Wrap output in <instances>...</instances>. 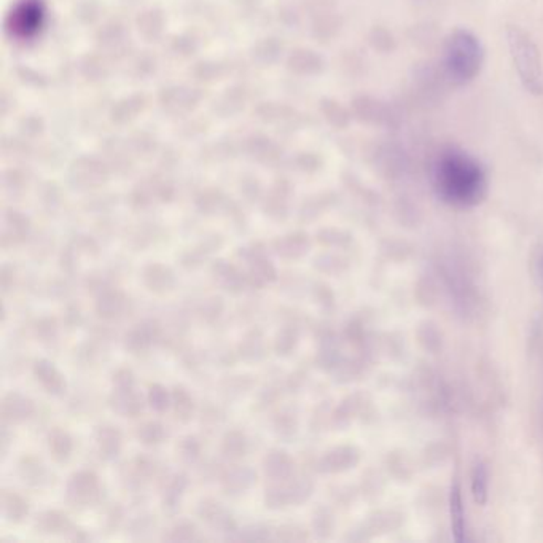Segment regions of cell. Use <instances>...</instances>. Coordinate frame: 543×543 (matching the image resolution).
Returning <instances> with one entry per match:
<instances>
[{"mask_svg": "<svg viewBox=\"0 0 543 543\" xmlns=\"http://www.w3.org/2000/svg\"><path fill=\"white\" fill-rule=\"evenodd\" d=\"M432 183L451 206L472 207L485 200L486 171L474 155L459 147H444L432 164Z\"/></svg>", "mask_w": 543, "mask_h": 543, "instance_id": "obj_1", "label": "cell"}, {"mask_svg": "<svg viewBox=\"0 0 543 543\" xmlns=\"http://www.w3.org/2000/svg\"><path fill=\"white\" fill-rule=\"evenodd\" d=\"M485 64V48L480 38L467 29H454L444 47L446 77L457 87L468 85L480 76Z\"/></svg>", "mask_w": 543, "mask_h": 543, "instance_id": "obj_2", "label": "cell"}, {"mask_svg": "<svg viewBox=\"0 0 543 543\" xmlns=\"http://www.w3.org/2000/svg\"><path fill=\"white\" fill-rule=\"evenodd\" d=\"M506 36L521 85L527 93L543 96V64L538 45L519 26H506Z\"/></svg>", "mask_w": 543, "mask_h": 543, "instance_id": "obj_3", "label": "cell"}, {"mask_svg": "<svg viewBox=\"0 0 543 543\" xmlns=\"http://www.w3.org/2000/svg\"><path fill=\"white\" fill-rule=\"evenodd\" d=\"M64 499L76 510H88L102 500V485L93 470H77L66 483Z\"/></svg>", "mask_w": 543, "mask_h": 543, "instance_id": "obj_4", "label": "cell"}, {"mask_svg": "<svg viewBox=\"0 0 543 543\" xmlns=\"http://www.w3.org/2000/svg\"><path fill=\"white\" fill-rule=\"evenodd\" d=\"M32 529L40 536H59L72 542H85L87 534L59 510H44L37 513L32 521Z\"/></svg>", "mask_w": 543, "mask_h": 543, "instance_id": "obj_5", "label": "cell"}, {"mask_svg": "<svg viewBox=\"0 0 543 543\" xmlns=\"http://www.w3.org/2000/svg\"><path fill=\"white\" fill-rule=\"evenodd\" d=\"M45 10L42 0H21L13 8L8 29L19 38L32 37L42 27Z\"/></svg>", "mask_w": 543, "mask_h": 543, "instance_id": "obj_6", "label": "cell"}, {"mask_svg": "<svg viewBox=\"0 0 543 543\" xmlns=\"http://www.w3.org/2000/svg\"><path fill=\"white\" fill-rule=\"evenodd\" d=\"M196 515L207 527L220 534H226L228 538H232L233 534L239 529L235 515L214 497L201 499L196 506Z\"/></svg>", "mask_w": 543, "mask_h": 543, "instance_id": "obj_7", "label": "cell"}, {"mask_svg": "<svg viewBox=\"0 0 543 543\" xmlns=\"http://www.w3.org/2000/svg\"><path fill=\"white\" fill-rule=\"evenodd\" d=\"M160 475H162V465L156 459L147 454H138L120 470L123 485L131 491L142 489L149 481L158 478Z\"/></svg>", "mask_w": 543, "mask_h": 543, "instance_id": "obj_8", "label": "cell"}, {"mask_svg": "<svg viewBox=\"0 0 543 543\" xmlns=\"http://www.w3.org/2000/svg\"><path fill=\"white\" fill-rule=\"evenodd\" d=\"M162 325L156 320H142L139 324L132 325L130 330L126 331L123 337V348L131 356H144L151 350L153 344L162 341Z\"/></svg>", "mask_w": 543, "mask_h": 543, "instance_id": "obj_9", "label": "cell"}, {"mask_svg": "<svg viewBox=\"0 0 543 543\" xmlns=\"http://www.w3.org/2000/svg\"><path fill=\"white\" fill-rule=\"evenodd\" d=\"M36 414V403L18 391L6 392L0 400V419L4 425L25 424Z\"/></svg>", "mask_w": 543, "mask_h": 543, "instance_id": "obj_10", "label": "cell"}, {"mask_svg": "<svg viewBox=\"0 0 543 543\" xmlns=\"http://www.w3.org/2000/svg\"><path fill=\"white\" fill-rule=\"evenodd\" d=\"M209 273H211L214 282L226 294H243L244 288L249 287L245 271H243L235 263L228 262L226 258L213 260L209 266Z\"/></svg>", "mask_w": 543, "mask_h": 543, "instance_id": "obj_11", "label": "cell"}, {"mask_svg": "<svg viewBox=\"0 0 543 543\" xmlns=\"http://www.w3.org/2000/svg\"><path fill=\"white\" fill-rule=\"evenodd\" d=\"M131 308L130 297L117 287H107L96 295L94 301V312L98 318L107 322H113L119 318H125Z\"/></svg>", "mask_w": 543, "mask_h": 543, "instance_id": "obj_12", "label": "cell"}, {"mask_svg": "<svg viewBox=\"0 0 543 543\" xmlns=\"http://www.w3.org/2000/svg\"><path fill=\"white\" fill-rule=\"evenodd\" d=\"M145 403L147 399L136 388H112L107 397V405L120 418H138L144 412Z\"/></svg>", "mask_w": 543, "mask_h": 543, "instance_id": "obj_13", "label": "cell"}, {"mask_svg": "<svg viewBox=\"0 0 543 543\" xmlns=\"http://www.w3.org/2000/svg\"><path fill=\"white\" fill-rule=\"evenodd\" d=\"M258 475L254 468L247 465H235L226 468L224 474L220 475V489L226 497H241L244 494L256 486Z\"/></svg>", "mask_w": 543, "mask_h": 543, "instance_id": "obj_14", "label": "cell"}, {"mask_svg": "<svg viewBox=\"0 0 543 543\" xmlns=\"http://www.w3.org/2000/svg\"><path fill=\"white\" fill-rule=\"evenodd\" d=\"M144 287L151 292V294L168 295L172 292L177 284V276H175L174 269L160 262H151L145 265L142 268V275H141Z\"/></svg>", "mask_w": 543, "mask_h": 543, "instance_id": "obj_15", "label": "cell"}, {"mask_svg": "<svg viewBox=\"0 0 543 543\" xmlns=\"http://www.w3.org/2000/svg\"><path fill=\"white\" fill-rule=\"evenodd\" d=\"M190 476L185 472L169 475L162 480V506L164 513L174 517L181 510L182 500L185 497Z\"/></svg>", "mask_w": 543, "mask_h": 543, "instance_id": "obj_16", "label": "cell"}, {"mask_svg": "<svg viewBox=\"0 0 543 543\" xmlns=\"http://www.w3.org/2000/svg\"><path fill=\"white\" fill-rule=\"evenodd\" d=\"M96 451L104 461H113L123 451V432L113 424H99L93 429Z\"/></svg>", "mask_w": 543, "mask_h": 543, "instance_id": "obj_17", "label": "cell"}, {"mask_svg": "<svg viewBox=\"0 0 543 543\" xmlns=\"http://www.w3.org/2000/svg\"><path fill=\"white\" fill-rule=\"evenodd\" d=\"M32 375L45 392L53 397H61L68 391V381L57 365L48 359H38L32 365Z\"/></svg>", "mask_w": 543, "mask_h": 543, "instance_id": "obj_18", "label": "cell"}, {"mask_svg": "<svg viewBox=\"0 0 543 543\" xmlns=\"http://www.w3.org/2000/svg\"><path fill=\"white\" fill-rule=\"evenodd\" d=\"M294 457L282 448H271L263 456L262 470L269 481H287L295 476Z\"/></svg>", "mask_w": 543, "mask_h": 543, "instance_id": "obj_19", "label": "cell"}, {"mask_svg": "<svg viewBox=\"0 0 543 543\" xmlns=\"http://www.w3.org/2000/svg\"><path fill=\"white\" fill-rule=\"evenodd\" d=\"M311 239L307 233H290L286 236L277 237L271 244V247L276 252V256H281L282 260L295 262L307 256L311 250Z\"/></svg>", "mask_w": 543, "mask_h": 543, "instance_id": "obj_20", "label": "cell"}, {"mask_svg": "<svg viewBox=\"0 0 543 543\" xmlns=\"http://www.w3.org/2000/svg\"><path fill=\"white\" fill-rule=\"evenodd\" d=\"M245 265V277H247V286L250 288H260L273 284L277 281V269H276L275 263L266 258V256H256L250 258Z\"/></svg>", "mask_w": 543, "mask_h": 543, "instance_id": "obj_21", "label": "cell"}, {"mask_svg": "<svg viewBox=\"0 0 543 543\" xmlns=\"http://www.w3.org/2000/svg\"><path fill=\"white\" fill-rule=\"evenodd\" d=\"M224 247V239L220 236L206 237L204 241L194 244L193 247L183 250L181 256V265L188 271L200 269L209 260L214 252Z\"/></svg>", "mask_w": 543, "mask_h": 543, "instance_id": "obj_22", "label": "cell"}, {"mask_svg": "<svg viewBox=\"0 0 543 543\" xmlns=\"http://www.w3.org/2000/svg\"><path fill=\"white\" fill-rule=\"evenodd\" d=\"M237 356L247 363L262 362L266 357V341L260 327H254L245 331V335L237 344Z\"/></svg>", "mask_w": 543, "mask_h": 543, "instance_id": "obj_23", "label": "cell"}, {"mask_svg": "<svg viewBox=\"0 0 543 543\" xmlns=\"http://www.w3.org/2000/svg\"><path fill=\"white\" fill-rule=\"evenodd\" d=\"M29 502L21 494L6 487L0 491V512L8 523L21 525L29 517Z\"/></svg>", "mask_w": 543, "mask_h": 543, "instance_id": "obj_24", "label": "cell"}, {"mask_svg": "<svg viewBox=\"0 0 543 543\" xmlns=\"http://www.w3.org/2000/svg\"><path fill=\"white\" fill-rule=\"evenodd\" d=\"M220 454L230 463H237L249 453V438L241 429H230L220 440Z\"/></svg>", "mask_w": 543, "mask_h": 543, "instance_id": "obj_25", "label": "cell"}, {"mask_svg": "<svg viewBox=\"0 0 543 543\" xmlns=\"http://www.w3.org/2000/svg\"><path fill=\"white\" fill-rule=\"evenodd\" d=\"M357 461V451L350 446H338L335 450L327 451L320 457L318 468L324 474H338L343 472Z\"/></svg>", "mask_w": 543, "mask_h": 543, "instance_id": "obj_26", "label": "cell"}, {"mask_svg": "<svg viewBox=\"0 0 543 543\" xmlns=\"http://www.w3.org/2000/svg\"><path fill=\"white\" fill-rule=\"evenodd\" d=\"M47 446L55 463H68L74 453V438L63 427H53L47 435Z\"/></svg>", "mask_w": 543, "mask_h": 543, "instance_id": "obj_27", "label": "cell"}, {"mask_svg": "<svg viewBox=\"0 0 543 543\" xmlns=\"http://www.w3.org/2000/svg\"><path fill=\"white\" fill-rule=\"evenodd\" d=\"M27 232H29V220L13 214L2 230V241H0L2 249H13L21 245L27 237Z\"/></svg>", "mask_w": 543, "mask_h": 543, "instance_id": "obj_28", "label": "cell"}, {"mask_svg": "<svg viewBox=\"0 0 543 543\" xmlns=\"http://www.w3.org/2000/svg\"><path fill=\"white\" fill-rule=\"evenodd\" d=\"M18 472L21 480L27 483L29 486H44L47 478H48L45 464L38 457L31 456V454L19 459Z\"/></svg>", "mask_w": 543, "mask_h": 543, "instance_id": "obj_29", "label": "cell"}, {"mask_svg": "<svg viewBox=\"0 0 543 543\" xmlns=\"http://www.w3.org/2000/svg\"><path fill=\"white\" fill-rule=\"evenodd\" d=\"M171 393H172V406L171 408L174 412V418L182 424H188L194 418V412H196L193 395L190 393L185 386H174Z\"/></svg>", "mask_w": 543, "mask_h": 543, "instance_id": "obj_30", "label": "cell"}, {"mask_svg": "<svg viewBox=\"0 0 543 543\" xmlns=\"http://www.w3.org/2000/svg\"><path fill=\"white\" fill-rule=\"evenodd\" d=\"M273 431L279 440L290 444L300 431V421H298L297 412L287 410V408L276 412L275 418H273Z\"/></svg>", "mask_w": 543, "mask_h": 543, "instance_id": "obj_31", "label": "cell"}, {"mask_svg": "<svg viewBox=\"0 0 543 543\" xmlns=\"http://www.w3.org/2000/svg\"><path fill=\"white\" fill-rule=\"evenodd\" d=\"M298 343H300V329L295 324H287L277 331L273 350L276 356L288 357L292 356V352L298 348Z\"/></svg>", "mask_w": 543, "mask_h": 543, "instance_id": "obj_32", "label": "cell"}, {"mask_svg": "<svg viewBox=\"0 0 543 543\" xmlns=\"http://www.w3.org/2000/svg\"><path fill=\"white\" fill-rule=\"evenodd\" d=\"M168 432L166 427L160 423V421H144L142 424L136 429V438L139 444L145 446V448H156L166 440Z\"/></svg>", "mask_w": 543, "mask_h": 543, "instance_id": "obj_33", "label": "cell"}, {"mask_svg": "<svg viewBox=\"0 0 543 543\" xmlns=\"http://www.w3.org/2000/svg\"><path fill=\"white\" fill-rule=\"evenodd\" d=\"M287 486L288 500L290 506H300L311 499L314 493V483L308 476H292L290 480L286 481Z\"/></svg>", "mask_w": 543, "mask_h": 543, "instance_id": "obj_34", "label": "cell"}, {"mask_svg": "<svg viewBox=\"0 0 543 543\" xmlns=\"http://www.w3.org/2000/svg\"><path fill=\"white\" fill-rule=\"evenodd\" d=\"M162 540L166 542H196L201 540L200 529L190 519H179L164 532Z\"/></svg>", "mask_w": 543, "mask_h": 543, "instance_id": "obj_35", "label": "cell"}, {"mask_svg": "<svg viewBox=\"0 0 543 543\" xmlns=\"http://www.w3.org/2000/svg\"><path fill=\"white\" fill-rule=\"evenodd\" d=\"M263 504L271 512H279L290 506L286 481H271L263 494Z\"/></svg>", "mask_w": 543, "mask_h": 543, "instance_id": "obj_36", "label": "cell"}, {"mask_svg": "<svg viewBox=\"0 0 543 543\" xmlns=\"http://www.w3.org/2000/svg\"><path fill=\"white\" fill-rule=\"evenodd\" d=\"M201 442L200 438L194 435H183V437L175 444V454L177 459L185 465H194L201 459Z\"/></svg>", "mask_w": 543, "mask_h": 543, "instance_id": "obj_37", "label": "cell"}, {"mask_svg": "<svg viewBox=\"0 0 543 543\" xmlns=\"http://www.w3.org/2000/svg\"><path fill=\"white\" fill-rule=\"evenodd\" d=\"M230 540H243V542H266V540H275V529L268 525L263 523H256V525H249L237 529Z\"/></svg>", "mask_w": 543, "mask_h": 543, "instance_id": "obj_38", "label": "cell"}, {"mask_svg": "<svg viewBox=\"0 0 543 543\" xmlns=\"http://www.w3.org/2000/svg\"><path fill=\"white\" fill-rule=\"evenodd\" d=\"M147 403L155 412H166L169 408L172 406V393L168 389L164 388L162 384L153 382L147 389Z\"/></svg>", "mask_w": 543, "mask_h": 543, "instance_id": "obj_39", "label": "cell"}, {"mask_svg": "<svg viewBox=\"0 0 543 543\" xmlns=\"http://www.w3.org/2000/svg\"><path fill=\"white\" fill-rule=\"evenodd\" d=\"M450 512H451V525H453V532L456 536L457 542L464 540V510L463 499H461V493L459 487L454 486L451 489L450 497Z\"/></svg>", "mask_w": 543, "mask_h": 543, "instance_id": "obj_40", "label": "cell"}, {"mask_svg": "<svg viewBox=\"0 0 543 543\" xmlns=\"http://www.w3.org/2000/svg\"><path fill=\"white\" fill-rule=\"evenodd\" d=\"M225 311V300L220 295H211L200 305V316L206 324H215Z\"/></svg>", "mask_w": 543, "mask_h": 543, "instance_id": "obj_41", "label": "cell"}, {"mask_svg": "<svg viewBox=\"0 0 543 543\" xmlns=\"http://www.w3.org/2000/svg\"><path fill=\"white\" fill-rule=\"evenodd\" d=\"M312 532L316 534V538H327L333 531V517L331 513L324 508V506H318L314 513H312L311 519Z\"/></svg>", "mask_w": 543, "mask_h": 543, "instance_id": "obj_42", "label": "cell"}, {"mask_svg": "<svg viewBox=\"0 0 543 543\" xmlns=\"http://www.w3.org/2000/svg\"><path fill=\"white\" fill-rule=\"evenodd\" d=\"M57 331H59V325L55 318H40L34 324V333L40 343H55L57 339Z\"/></svg>", "mask_w": 543, "mask_h": 543, "instance_id": "obj_43", "label": "cell"}, {"mask_svg": "<svg viewBox=\"0 0 543 543\" xmlns=\"http://www.w3.org/2000/svg\"><path fill=\"white\" fill-rule=\"evenodd\" d=\"M309 538L307 529L297 523H287L275 527V540L281 542L300 543Z\"/></svg>", "mask_w": 543, "mask_h": 543, "instance_id": "obj_44", "label": "cell"}, {"mask_svg": "<svg viewBox=\"0 0 543 543\" xmlns=\"http://www.w3.org/2000/svg\"><path fill=\"white\" fill-rule=\"evenodd\" d=\"M472 491L474 497L478 504H485L487 497V475L485 467L478 464L475 465L474 475H472Z\"/></svg>", "mask_w": 543, "mask_h": 543, "instance_id": "obj_45", "label": "cell"}, {"mask_svg": "<svg viewBox=\"0 0 543 543\" xmlns=\"http://www.w3.org/2000/svg\"><path fill=\"white\" fill-rule=\"evenodd\" d=\"M123 521H125V508L121 506V504H112L107 508L106 519H104L107 534H115L119 531Z\"/></svg>", "mask_w": 543, "mask_h": 543, "instance_id": "obj_46", "label": "cell"}, {"mask_svg": "<svg viewBox=\"0 0 543 543\" xmlns=\"http://www.w3.org/2000/svg\"><path fill=\"white\" fill-rule=\"evenodd\" d=\"M254 386L252 376H228L222 381V388L230 395H241Z\"/></svg>", "mask_w": 543, "mask_h": 543, "instance_id": "obj_47", "label": "cell"}, {"mask_svg": "<svg viewBox=\"0 0 543 543\" xmlns=\"http://www.w3.org/2000/svg\"><path fill=\"white\" fill-rule=\"evenodd\" d=\"M78 252L72 244H68L61 254H59V266L63 269L66 275H74L77 266V258H78Z\"/></svg>", "mask_w": 543, "mask_h": 543, "instance_id": "obj_48", "label": "cell"}, {"mask_svg": "<svg viewBox=\"0 0 543 543\" xmlns=\"http://www.w3.org/2000/svg\"><path fill=\"white\" fill-rule=\"evenodd\" d=\"M155 517H151L149 513H142L141 517H136V518L132 519L131 523H130V532L138 534L139 538H142L147 532L155 529Z\"/></svg>", "mask_w": 543, "mask_h": 543, "instance_id": "obj_49", "label": "cell"}, {"mask_svg": "<svg viewBox=\"0 0 543 543\" xmlns=\"http://www.w3.org/2000/svg\"><path fill=\"white\" fill-rule=\"evenodd\" d=\"M112 388H136V375L131 369L121 367L112 375Z\"/></svg>", "mask_w": 543, "mask_h": 543, "instance_id": "obj_50", "label": "cell"}, {"mask_svg": "<svg viewBox=\"0 0 543 543\" xmlns=\"http://www.w3.org/2000/svg\"><path fill=\"white\" fill-rule=\"evenodd\" d=\"M70 244L76 247L80 256L85 254V256H93V258L99 256V244L96 243L93 237L78 236Z\"/></svg>", "mask_w": 543, "mask_h": 543, "instance_id": "obj_51", "label": "cell"}, {"mask_svg": "<svg viewBox=\"0 0 543 543\" xmlns=\"http://www.w3.org/2000/svg\"><path fill=\"white\" fill-rule=\"evenodd\" d=\"M15 279H16V268L13 265L5 263L0 269V287H2L4 294H6L8 290H12L13 286H15Z\"/></svg>", "mask_w": 543, "mask_h": 543, "instance_id": "obj_52", "label": "cell"}, {"mask_svg": "<svg viewBox=\"0 0 543 543\" xmlns=\"http://www.w3.org/2000/svg\"><path fill=\"white\" fill-rule=\"evenodd\" d=\"M279 395H281L279 388L266 386L262 392L258 393V405L260 408H268L275 403L276 400L279 399Z\"/></svg>", "mask_w": 543, "mask_h": 543, "instance_id": "obj_53", "label": "cell"}, {"mask_svg": "<svg viewBox=\"0 0 543 543\" xmlns=\"http://www.w3.org/2000/svg\"><path fill=\"white\" fill-rule=\"evenodd\" d=\"M344 239L346 237L343 233L337 232V230H324L318 235V241L322 245H341Z\"/></svg>", "mask_w": 543, "mask_h": 543, "instance_id": "obj_54", "label": "cell"}, {"mask_svg": "<svg viewBox=\"0 0 543 543\" xmlns=\"http://www.w3.org/2000/svg\"><path fill=\"white\" fill-rule=\"evenodd\" d=\"M81 320H83V314H81L80 308L74 307V305L68 307V311L64 314V322L69 327L70 330L80 327Z\"/></svg>", "mask_w": 543, "mask_h": 543, "instance_id": "obj_55", "label": "cell"}, {"mask_svg": "<svg viewBox=\"0 0 543 543\" xmlns=\"http://www.w3.org/2000/svg\"><path fill=\"white\" fill-rule=\"evenodd\" d=\"M314 298L322 307H330L331 303H333V295H331L330 288L322 286V284H318L314 287Z\"/></svg>", "mask_w": 543, "mask_h": 543, "instance_id": "obj_56", "label": "cell"}]
</instances>
